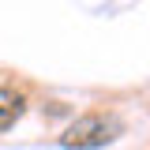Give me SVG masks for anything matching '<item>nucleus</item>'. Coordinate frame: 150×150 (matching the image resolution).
Here are the masks:
<instances>
[{
	"label": "nucleus",
	"mask_w": 150,
	"mask_h": 150,
	"mask_svg": "<svg viewBox=\"0 0 150 150\" xmlns=\"http://www.w3.org/2000/svg\"><path fill=\"white\" fill-rule=\"evenodd\" d=\"M116 131H120V124L112 116L86 112V116H79V120L68 124V131L60 135V146H68V150H98V146H105V143H112Z\"/></svg>",
	"instance_id": "obj_1"
},
{
	"label": "nucleus",
	"mask_w": 150,
	"mask_h": 150,
	"mask_svg": "<svg viewBox=\"0 0 150 150\" xmlns=\"http://www.w3.org/2000/svg\"><path fill=\"white\" fill-rule=\"evenodd\" d=\"M23 109H26V98L19 90H11V86H0V131L11 128L19 116H23Z\"/></svg>",
	"instance_id": "obj_2"
}]
</instances>
